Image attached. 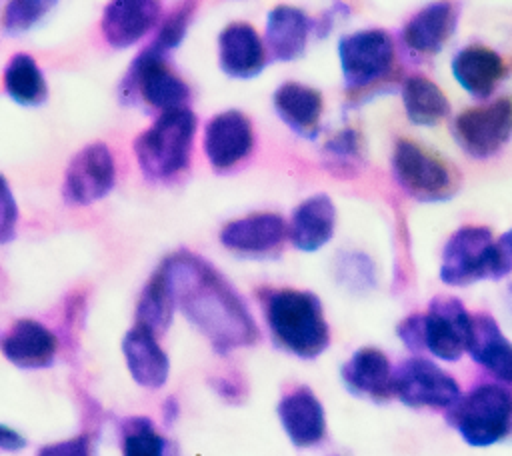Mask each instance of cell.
<instances>
[{
	"instance_id": "obj_25",
	"label": "cell",
	"mask_w": 512,
	"mask_h": 456,
	"mask_svg": "<svg viewBox=\"0 0 512 456\" xmlns=\"http://www.w3.org/2000/svg\"><path fill=\"white\" fill-rule=\"evenodd\" d=\"M342 380L350 392L368 398L392 394V368L388 358L376 348H360L342 366Z\"/></svg>"
},
{
	"instance_id": "obj_31",
	"label": "cell",
	"mask_w": 512,
	"mask_h": 456,
	"mask_svg": "<svg viewBox=\"0 0 512 456\" xmlns=\"http://www.w3.org/2000/svg\"><path fill=\"white\" fill-rule=\"evenodd\" d=\"M324 158L328 168L336 172H354L362 158L360 136L354 130H342L330 138L324 146Z\"/></svg>"
},
{
	"instance_id": "obj_32",
	"label": "cell",
	"mask_w": 512,
	"mask_h": 456,
	"mask_svg": "<svg viewBox=\"0 0 512 456\" xmlns=\"http://www.w3.org/2000/svg\"><path fill=\"white\" fill-rule=\"evenodd\" d=\"M54 6L46 0H14L8 2L2 14V26L8 34H22L30 30Z\"/></svg>"
},
{
	"instance_id": "obj_19",
	"label": "cell",
	"mask_w": 512,
	"mask_h": 456,
	"mask_svg": "<svg viewBox=\"0 0 512 456\" xmlns=\"http://www.w3.org/2000/svg\"><path fill=\"white\" fill-rule=\"evenodd\" d=\"M122 352L132 378L140 386L152 390L164 386L168 380L170 362L150 330L138 324L130 328L122 340Z\"/></svg>"
},
{
	"instance_id": "obj_1",
	"label": "cell",
	"mask_w": 512,
	"mask_h": 456,
	"mask_svg": "<svg viewBox=\"0 0 512 456\" xmlns=\"http://www.w3.org/2000/svg\"><path fill=\"white\" fill-rule=\"evenodd\" d=\"M162 264L172 278L176 304L216 352L226 354L258 342L260 330L244 298L208 260L190 250H178Z\"/></svg>"
},
{
	"instance_id": "obj_13",
	"label": "cell",
	"mask_w": 512,
	"mask_h": 456,
	"mask_svg": "<svg viewBox=\"0 0 512 456\" xmlns=\"http://www.w3.org/2000/svg\"><path fill=\"white\" fill-rule=\"evenodd\" d=\"M470 314L450 296H438L424 314V348L436 358L454 362L468 344Z\"/></svg>"
},
{
	"instance_id": "obj_4",
	"label": "cell",
	"mask_w": 512,
	"mask_h": 456,
	"mask_svg": "<svg viewBox=\"0 0 512 456\" xmlns=\"http://www.w3.org/2000/svg\"><path fill=\"white\" fill-rule=\"evenodd\" d=\"M450 422L470 446L500 442L512 424V394L498 384H480L450 408Z\"/></svg>"
},
{
	"instance_id": "obj_36",
	"label": "cell",
	"mask_w": 512,
	"mask_h": 456,
	"mask_svg": "<svg viewBox=\"0 0 512 456\" xmlns=\"http://www.w3.org/2000/svg\"><path fill=\"white\" fill-rule=\"evenodd\" d=\"M36 456H90V442L86 436H76L64 442H54L38 450Z\"/></svg>"
},
{
	"instance_id": "obj_22",
	"label": "cell",
	"mask_w": 512,
	"mask_h": 456,
	"mask_svg": "<svg viewBox=\"0 0 512 456\" xmlns=\"http://www.w3.org/2000/svg\"><path fill=\"white\" fill-rule=\"evenodd\" d=\"M336 210L326 194L306 198L294 212L288 224V238L302 252L322 248L334 234Z\"/></svg>"
},
{
	"instance_id": "obj_2",
	"label": "cell",
	"mask_w": 512,
	"mask_h": 456,
	"mask_svg": "<svg viewBox=\"0 0 512 456\" xmlns=\"http://www.w3.org/2000/svg\"><path fill=\"white\" fill-rule=\"evenodd\" d=\"M262 308L274 340L300 358H316L330 344V330L316 294L294 288L264 290Z\"/></svg>"
},
{
	"instance_id": "obj_34",
	"label": "cell",
	"mask_w": 512,
	"mask_h": 456,
	"mask_svg": "<svg viewBox=\"0 0 512 456\" xmlns=\"http://www.w3.org/2000/svg\"><path fill=\"white\" fill-rule=\"evenodd\" d=\"M512 270V230L492 240L486 258V278H502Z\"/></svg>"
},
{
	"instance_id": "obj_37",
	"label": "cell",
	"mask_w": 512,
	"mask_h": 456,
	"mask_svg": "<svg viewBox=\"0 0 512 456\" xmlns=\"http://www.w3.org/2000/svg\"><path fill=\"white\" fill-rule=\"evenodd\" d=\"M398 336L406 342L408 348L418 350L424 348V316L414 314L408 316L400 326H398Z\"/></svg>"
},
{
	"instance_id": "obj_3",
	"label": "cell",
	"mask_w": 512,
	"mask_h": 456,
	"mask_svg": "<svg viewBox=\"0 0 512 456\" xmlns=\"http://www.w3.org/2000/svg\"><path fill=\"white\" fill-rule=\"evenodd\" d=\"M196 116L186 108L162 112L154 124L134 140V154L148 180L164 182L190 164Z\"/></svg>"
},
{
	"instance_id": "obj_30",
	"label": "cell",
	"mask_w": 512,
	"mask_h": 456,
	"mask_svg": "<svg viewBox=\"0 0 512 456\" xmlns=\"http://www.w3.org/2000/svg\"><path fill=\"white\" fill-rule=\"evenodd\" d=\"M166 440L148 418H130L122 428V456H166Z\"/></svg>"
},
{
	"instance_id": "obj_5",
	"label": "cell",
	"mask_w": 512,
	"mask_h": 456,
	"mask_svg": "<svg viewBox=\"0 0 512 456\" xmlns=\"http://www.w3.org/2000/svg\"><path fill=\"white\" fill-rule=\"evenodd\" d=\"M166 54L152 42L140 50L120 82V96L126 104L144 100L162 112L186 108L190 88L168 68Z\"/></svg>"
},
{
	"instance_id": "obj_29",
	"label": "cell",
	"mask_w": 512,
	"mask_h": 456,
	"mask_svg": "<svg viewBox=\"0 0 512 456\" xmlns=\"http://www.w3.org/2000/svg\"><path fill=\"white\" fill-rule=\"evenodd\" d=\"M402 102L412 124L432 126L450 112L442 90L424 76H410L402 86Z\"/></svg>"
},
{
	"instance_id": "obj_6",
	"label": "cell",
	"mask_w": 512,
	"mask_h": 456,
	"mask_svg": "<svg viewBox=\"0 0 512 456\" xmlns=\"http://www.w3.org/2000/svg\"><path fill=\"white\" fill-rule=\"evenodd\" d=\"M338 58L346 86L360 90L384 78L394 62V42L384 30H360L344 36Z\"/></svg>"
},
{
	"instance_id": "obj_14",
	"label": "cell",
	"mask_w": 512,
	"mask_h": 456,
	"mask_svg": "<svg viewBox=\"0 0 512 456\" xmlns=\"http://www.w3.org/2000/svg\"><path fill=\"white\" fill-rule=\"evenodd\" d=\"M286 236L288 226L284 218L272 212H260L232 220L220 230L222 246L248 256H264L278 250Z\"/></svg>"
},
{
	"instance_id": "obj_33",
	"label": "cell",
	"mask_w": 512,
	"mask_h": 456,
	"mask_svg": "<svg viewBox=\"0 0 512 456\" xmlns=\"http://www.w3.org/2000/svg\"><path fill=\"white\" fill-rule=\"evenodd\" d=\"M194 8H196L194 2H186V4H180L178 8H174L168 14V18L160 24L152 44H156L164 52L174 50L186 36V30H188L192 14H194Z\"/></svg>"
},
{
	"instance_id": "obj_8",
	"label": "cell",
	"mask_w": 512,
	"mask_h": 456,
	"mask_svg": "<svg viewBox=\"0 0 512 456\" xmlns=\"http://www.w3.org/2000/svg\"><path fill=\"white\" fill-rule=\"evenodd\" d=\"M452 134L472 158L494 156L512 134V100L500 98L462 112L454 120Z\"/></svg>"
},
{
	"instance_id": "obj_20",
	"label": "cell",
	"mask_w": 512,
	"mask_h": 456,
	"mask_svg": "<svg viewBox=\"0 0 512 456\" xmlns=\"http://www.w3.org/2000/svg\"><path fill=\"white\" fill-rule=\"evenodd\" d=\"M314 20H310L302 10L290 6H276L266 18L264 44L270 56L280 62L296 60L304 54L308 36L314 30Z\"/></svg>"
},
{
	"instance_id": "obj_17",
	"label": "cell",
	"mask_w": 512,
	"mask_h": 456,
	"mask_svg": "<svg viewBox=\"0 0 512 456\" xmlns=\"http://www.w3.org/2000/svg\"><path fill=\"white\" fill-rule=\"evenodd\" d=\"M158 18L156 0H114L104 8L102 34L112 48H128L146 36Z\"/></svg>"
},
{
	"instance_id": "obj_15",
	"label": "cell",
	"mask_w": 512,
	"mask_h": 456,
	"mask_svg": "<svg viewBox=\"0 0 512 456\" xmlns=\"http://www.w3.org/2000/svg\"><path fill=\"white\" fill-rule=\"evenodd\" d=\"M218 64L232 78H254L266 66V48L246 22H232L218 34Z\"/></svg>"
},
{
	"instance_id": "obj_12",
	"label": "cell",
	"mask_w": 512,
	"mask_h": 456,
	"mask_svg": "<svg viewBox=\"0 0 512 456\" xmlns=\"http://www.w3.org/2000/svg\"><path fill=\"white\" fill-rule=\"evenodd\" d=\"M492 240V232L484 226H464L456 230L444 246L440 278L452 286L484 280Z\"/></svg>"
},
{
	"instance_id": "obj_24",
	"label": "cell",
	"mask_w": 512,
	"mask_h": 456,
	"mask_svg": "<svg viewBox=\"0 0 512 456\" xmlns=\"http://www.w3.org/2000/svg\"><path fill=\"white\" fill-rule=\"evenodd\" d=\"M454 26L456 12L450 4H430L406 22L402 40L416 54H434L452 36Z\"/></svg>"
},
{
	"instance_id": "obj_11",
	"label": "cell",
	"mask_w": 512,
	"mask_h": 456,
	"mask_svg": "<svg viewBox=\"0 0 512 456\" xmlns=\"http://www.w3.org/2000/svg\"><path fill=\"white\" fill-rule=\"evenodd\" d=\"M202 148L214 170L226 172L238 166L254 148L252 122L240 110L212 116L204 126Z\"/></svg>"
},
{
	"instance_id": "obj_21",
	"label": "cell",
	"mask_w": 512,
	"mask_h": 456,
	"mask_svg": "<svg viewBox=\"0 0 512 456\" xmlns=\"http://www.w3.org/2000/svg\"><path fill=\"white\" fill-rule=\"evenodd\" d=\"M466 350L488 372L502 382L512 384V342L500 332L488 314L470 316V332Z\"/></svg>"
},
{
	"instance_id": "obj_27",
	"label": "cell",
	"mask_w": 512,
	"mask_h": 456,
	"mask_svg": "<svg viewBox=\"0 0 512 456\" xmlns=\"http://www.w3.org/2000/svg\"><path fill=\"white\" fill-rule=\"evenodd\" d=\"M452 74L472 96L486 98L504 74L502 58L484 46H468L452 60Z\"/></svg>"
},
{
	"instance_id": "obj_26",
	"label": "cell",
	"mask_w": 512,
	"mask_h": 456,
	"mask_svg": "<svg viewBox=\"0 0 512 456\" xmlns=\"http://www.w3.org/2000/svg\"><path fill=\"white\" fill-rule=\"evenodd\" d=\"M176 306L178 304L172 278L166 266L160 264L142 288L136 304V324L150 330L158 338L168 330Z\"/></svg>"
},
{
	"instance_id": "obj_10",
	"label": "cell",
	"mask_w": 512,
	"mask_h": 456,
	"mask_svg": "<svg viewBox=\"0 0 512 456\" xmlns=\"http://www.w3.org/2000/svg\"><path fill=\"white\" fill-rule=\"evenodd\" d=\"M392 394L408 406L452 408L460 398V388L434 362L410 358L392 372Z\"/></svg>"
},
{
	"instance_id": "obj_9",
	"label": "cell",
	"mask_w": 512,
	"mask_h": 456,
	"mask_svg": "<svg viewBox=\"0 0 512 456\" xmlns=\"http://www.w3.org/2000/svg\"><path fill=\"white\" fill-rule=\"evenodd\" d=\"M116 166L110 148L104 142H92L76 152L64 172L62 196L70 206L92 204L114 188Z\"/></svg>"
},
{
	"instance_id": "obj_18",
	"label": "cell",
	"mask_w": 512,
	"mask_h": 456,
	"mask_svg": "<svg viewBox=\"0 0 512 456\" xmlns=\"http://www.w3.org/2000/svg\"><path fill=\"white\" fill-rule=\"evenodd\" d=\"M278 418L294 446H314L324 438V408L306 386L294 388L278 402Z\"/></svg>"
},
{
	"instance_id": "obj_23",
	"label": "cell",
	"mask_w": 512,
	"mask_h": 456,
	"mask_svg": "<svg viewBox=\"0 0 512 456\" xmlns=\"http://www.w3.org/2000/svg\"><path fill=\"white\" fill-rule=\"evenodd\" d=\"M274 110L280 120L304 138H314L320 130L322 96L300 82H284L274 92Z\"/></svg>"
},
{
	"instance_id": "obj_16",
	"label": "cell",
	"mask_w": 512,
	"mask_h": 456,
	"mask_svg": "<svg viewBox=\"0 0 512 456\" xmlns=\"http://www.w3.org/2000/svg\"><path fill=\"white\" fill-rule=\"evenodd\" d=\"M0 350L14 366L40 370L54 364L58 342L56 336L40 322L22 318L2 336Z\"/></svg>"
},
{
	"instance_id": "obj_7",
	"label": "cell",
	"mask_w": 512,
	"mask_h": 456,
	"mask_svg": "<svg viewBox=\"0 0 512 456\" xmlns=\"http://www.w3.org/2000/svg\"><path fill=\"white\" fill-rule=\"evenodd\" d=\"M392 174L398 186L420 202L444 200L454 190L448 166L408 140L396 142L392 154Z\"/></svg>"
},
{
	"instance_id": "obj_35",
	"label": "cell",
	"mask_w": 512,
	"mask_h": 456,
	"mask_svg": "<svg viewBox=\"0 0 512 456\" xmlns=\"http://www.w3.org/2000/svg\"><path fill=\"white\" fill-rule=\"evenodd\" d=\"M18 222V206L8 180L0 174V244L14 240Z\"/></svg>"
},
{
	"instance_id": "obj_28",
	"label": "cell",
	"mask_w": 512,
	"mask_h": 456,
	"mask_svg": "<svg viewBox=\"0 0 512 456\" xmlns=\"http://www.w3.org/2000/svg\"><path fill=\"white\" fill-rule=\"evenodd\" d=\"M2 80L6 94L20 106H40L48 98L44 74L38 68L34 56L26 52H18L8 60Z\"/></svg>"
}]
</instances>
